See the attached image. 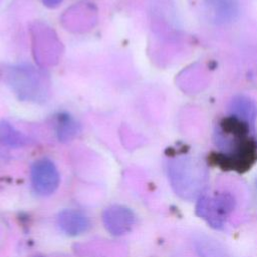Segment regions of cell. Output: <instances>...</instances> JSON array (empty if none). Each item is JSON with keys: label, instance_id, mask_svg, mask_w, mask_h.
<instances>
[{"label": "cell", "instance_id": "obj_1", "mask_svg": "<svg viewBox=\"0 0 257 257\" xmlns=\"http://www.w3.org/2000/svg\"><path fill=\"white\" fill-rule=\"evenodd\" d=\"M213 140L218 150L216 160L225 168L242 172L257 159V143L250 135L249 124L234 116L217 124Z\"/></svg>", "mask_w": 257, "mask_h": 257}, {"label": "cell", "instance_id": "obj_2", "mask_svg": "<svg viewBox=\"0 0 257 257\" xmlns=\"http://www.w3.org/2000/svg\"><path fill=\"white\" fill-rule=\"evenodd\" d=\"M167 173L172 189L183 200H198L206 191L209 172L197 157L181 155L172 158L168 162Z\"/></svg>", "mask_w": 257, "mask_h": 257}, {"label": "cell", "instance_id": "obj_3", "mask_svg": "<svg viewBox=\"0 0 257 257\" xmlns=\"http://www.w3.org/2000/svg\"><path fill=\"white\" fill-rule=\"evenodd\" d=\"M235 206V197L229 192H205L197 200L196 214L211 228L222 230Z\"/></svg>", "mask_w": 257, "mask_h": 257}, {"label": "cell", "instance_id": "obj_4", "mask_svg": "<svg viewBox=\"0 0 257 257\" xmlns=\"http://www.w3.org/2000/svg\"><path fill=\"white\" fill-rule=\"evenodd\" d=\"M60 182L58 170L49 159H39L31 168V184L34 191L41 196L53 194Z\"/></svg>", "mask_w": 257, "mask_h": 257}, {"label": "cell", "instance_id": "obj_5", "mask_svg": "<svg viewBox=\"0 0 257 257\" xmlns=\"http://www.w3.org/2000/svg\"><path fill=\"white\" fill-rule=\"evenodd\" d=\"M8 78L10 85L21 98H36L37 94L40 93L39 89L42 84L40 75L33 67H12L8 74Z\"/></svg>", "mask_w": 257, "mask_h": 257}, {"label": "cell", "instance_id": "obj_6", "mask_svg": "<svg viewBox=\"0 0 257 257\" xmlns=\"http://www.w3.org/2000/svg\"><path fill=\"white\" fill-rule=\"evenodd\" d=\"M204 4L209 20L217 25L232 23L240 13L238 0H205Z\"/></svg>", "mask_w": 257, "mask_h": 257}, {"label": "cell", "instance_id": "obj_7", "mask_svg": "<svg viewBox=\"0 0 257 257\" xmlns=\"http://www.w3.org/2000/svg\"><path fill=\"white\" fill-rule=\"evenodd\" d=\"M135 223L134 213L124 206H111L103 213V224L113 235H122L131 230Z\"/></svg>", "mask_w": 257, "mask_h": 257}, {"label": "cell", "instance_id": "obj_8", "mask_svg": "<svg viewBox=\"0 0 257 257\" xmlns=\"http://www.w3.org/2000/svg\"><path fill=\"white\" fill-rule=\"evenodd\" d=\"M57 224L62 232L69 236H77L89 229L90 222L87 216L75 209L62 210L57 217Z\"/></svg>", "mask_w": 257, "mask_h": 257}, {"label": "cell", "instance_id": "obj_9", "mask_svg": "<svg viewBox=\"0 0 257 257\" xmlns=\"http://www.w3.org/2000/svg\"><path fill=\"white\" fill-rule=\"evenodd\" d=\"M230 115L234 116L248 124L253 122L257 109L255 108L254 102L245 95H236L230 102L229 105Z\"/></svg>", "mask_w": 257, "mask_h": 257}, {"label": "cell", "instance_id": "obj_10", "mask_svg": "<svg viewBox=\"0 0 257 257\" xmlns=\"http://www.w3.org/2000/svg\"><path fill=\"white\" fill-rule=\"evenodd\" d=\"M195 247L199 257H230L222 245L209 237L196 238Z\"/></svg>", "mask_w": 257, "mask_h": 257}, {"label": "cell", "instance_id": "obj_11", "mask_svg": "<svg viewBox=\"0 0 257 257\" xmlns=\"http://www.w3.org/2000/svg\"><path fill=\"white\" fill-rule=\"evenodd\" d=\"M78 132V125L74 118L68 113H60L56 121V134L60 141L72 139Z\"/></svg>", "mask_w": 257, "mask_h": 257}, {"label": "cell", "instance_id": "obj_12", "mask_svg": "<svg viewBox=\"0 0 257 257\" xmlns=\"http://www.w3.org/2000/svg\"><path fill=\"white\" fill-rule=\"evenodd\" d=\"M0 140L9 146H21L25 143V138L9 123H0Z\"/></svg>", "mask_w": 257, "mask_h": 257}, {"label": "cell", "instance_id": "obj_13", "mask_svg": "<svg viewBox=\"0 0 257 257\" xmlns=\"http://www.w3.org/2000/svg\"><path fill=\"white\" fill-rule=\"evenodd\" d=\"M42 3L47 6V7H50V8H54V7H57L62 0H41Z\"/></svg>", "mask_w": 257, "mask_h": 257}, {"label": "cell", "instance_id": "obj_14", "mask_svg": "<svg viewBox=\"0 0 257 257\" xmlns=\"http://www.w3.org/2000/svg\"><path fill=\"white\" fill-rule=\"evenodd\" d=\"M253 126H254V133H255V139H256V143H257V112L255 114L254 120H253Z\"/></svg>", "mask_w": 257, "mask_h": 257}, {"label": "cell", "instance_id": "obj_15", "mask_svg": "<svg viewBox=\"0 0 257 257\" xmlns=\"http://www.w3.org/2000/svg\"><path fill=\"white\" fill-rule=\"evenodd\" d=\"M256 189H257V178H256Z\"/></svg>", "mask_w": 257, "mask_h": 257}]
</instances>
